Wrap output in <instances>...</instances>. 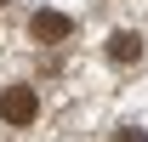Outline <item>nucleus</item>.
I'll list each match as a JSON object with an SVG mask.
<instances>
[{"instance_id": "nucleus-3", "label": "nucleus", "mask_w": 148, "mask_h": 142, "mask_svg": "<svg viewBox=\"0 0 148 142\" xmlns=\"http://www.w3.org/2000/svg\"><path fill=\"white\" fill-rule=\"evenodd\" d=\"M108 57H114V63H120V68H131V63L143 57V40H137V34H125V29H120V34L108 40Z\"/></svg>"}, {"instance_id": "nucleus-1", "label": "nucleus", "mask_w": 148, "mask_h": 142, "mask_svg": "<svg viewBox=\"0 0 148 142\" xmlns=\"http://www.w3.org/2000/svg\"><path fill=\"white\" fill-rule=\"evenodd\" d=\"M34 114H40V97L29 85H6V91H0V119H6V125H29Z\"/></svg>"}, {"instance_id": "nucleus-2", "label": "nucleus", "mask_w": 148, "mask_h": 142, "mask_svg": "<svg viewBox=\"0 0 148 142\" xmlns=\"http://www.w3.org/2000/svg\"><path fill=\"white\" fill-rule=\"evenodd\" d=\"M29 34H34L40 46H51V40H69V34H74V23L63 17V12H51V6H46V12H34V23H29Z\"/></svg>"}, {"instance_id": "nucleus-4", "label": "nucleus", "mask_w": 148, "mask_h": 142, "mask_svg": "<svg viewBox=\"0 0 148 142\" xmlns=\"http://www.w3.org/2000/svg\"><path fill=\"white\" fill-rule=\"evenodd\" d=\"M114 142H148V131H137V125H120V131H114Z\"/></svg>"}]
</instances>
